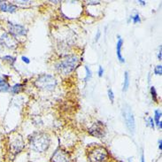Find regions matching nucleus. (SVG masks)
Returning a JSON list of instances; mask_svg holds the SVG:
<instances>
[{
	"instance_id": "nucleus-1",
	"label": "nucleus",
	"mask_w": 162,
	"mask_h": 162,
	"mask_svg": "<svg viewBox=\"0 0 162 162\" xmlns=\"http://www.w3.org/2000/svg\"><path fill=\"white\" fill-rule=\"evenodd\" d=\"M51 144V138L46 133L37 132L29 138L30 148L37 152H43L48 150Z\"/></svg>"
},
{
	"instance_id": "nucleus-2",
	"label": "nucleus",
	"mask_w": 162,
	"mask_h": 162,
	"mask_svg": "<svg viewBox=\"0 0 162 162\" xmlns=\"http://www.w3.org/2000/svg\"><path fill=\"white\" fill-rule=\"evenodd\" d=\"M79 63V59L75 55H68L65 59L60 60L57 65L56 69L62 75H68L73 72Z\"/></svg>"
},
{
	"instance_id": "nucleus-3",
	"label": "nucleus",
	"mask_w": 162,
	"mask_h": 162,
	"mask_svg": "<svg viewBox=\"0 0 162 162\" xmlns=\"http://www.w3.org/2000/svg\"><path fill=\"white\" fill-rule=\"evenodd\" d=\"M35 85L39 90L52 91L57 86V80L53 75L43 74L37 77V79L35 81Z\"/></svg>"
},
{
	"instance_id": "nucleus-4",
	"label": "nucleus",
	"mask_w": 162,
	"mask_h": 162,
	"mask_svg": "<svg viewBox=\"0 0 162 162\" xmlns=\"http://www.w3.org/2000/svg\"><path fill=\"white\" fill-rule=\"evenodd\" d=\"M108 158V151L103 146L96 145L88 151V160L90 162H105Z\"/></svg>"
},
{
	"instance_id": "nucleus-5",
	"label": "nucleus",
	"mask_w": 162,
	"mask_h": 162,
	"mask_svg": "<svg viewBox=\"0 0 162 162\" xmlns=\"http://www.w3.org/2000/svg\"><path fill=\"white\" fill-rule=\"evenodd\" d=\"M123 118L126 123L127 128L129 129V130L132 133H134L135 129V118L133 116L132 111L129 106H125L123 107Z\"/></svg>"
},
{
	"instance_id": "nucleus-6",
	"label": "nucleus",
	"mask_w": 162,
	"mask_h": 162,
	"mask_svg": "<svg viewBox=\"0 0 162 162\" xmlns=\"http://www.w3.org/2000/svg\"><path fill=\"white\" fill-rule=\"evenodd\" d=\"M89 134L97 138H102L106 135V129L103 122H97L89 129Z\"/></svg>"
},
{
	"instance_id": "nucleus-7",
	"label": "nucleus",
	"mask_w": 162,
	"mask_h": 162,
	"mask_svg": "<svg viewBox=\"0 0 162 162\" xmlns=\"http://www.w3.org/2000/svg\"><path fill=\"white\" fill-rule=\"evenodd\" d=\"M0 41L4 46V48H8V49H14L18 46V41L17 39L13 37L12 35L8 33H4L1 37Z\"/></svg>"
},
{
	"instance_id": "nucleus-8",
	"label": "nucleus",
	"mask_w": 162,
	"mask_h": 162,
	"mask_svg": "<svg viewBox=\"0 0 162 162\" xmlns=\"http://www.w3.org/2000/svg\"><path fill=\"white\" fill-rule=\"evenodd\" d=\"M11 149L13 151V152L19 153L20 151H21V150L24 147V142H23V138L22 136L19 134H15L12 136L11 138Z\"/></svg>"
},
{
	"instance_id": "nucleus-9",
	"label": "nucleus",
	"mask_w": 162,
	"mask_h": 162,
	"mask_svg": "<svg viewBox=\"0 0 162 162\" xmlns=\"http://www.w3.org/2000/svg\"><path fill=\"white\" fill-rule=\"evenodd\" d=\"M51 160L52 162H71V157L68 151L62 149H58L52 154Z\"/></svg>"
},
{
	"instance_id": "nucleus-10",
	"label": "nucleus",
	"mask_w": 162,
	"mask_h": 162,
	"mask_svg": "<svg viewBox=\"0 0 162 162\" xmlns=\"http://www.w3.org/2000/svg\"><path fill=\"white\" fill-rule=\"evenodd\" d=\"M8 29H9V34L12 35L13 37H21V36H25L27 34V28L20 25V24H15L9 22L8 23Z\"/></svg>"
},
{
	"instance_id": "nucleus-11",
	"label": "nucleus",
	"mask_w": 162,
	"mask_h": 162,
	"mask_svg": "<svg viewBox=\"0 0 162 162\" xmlns=\"http://www.w3.org/2000/svg\"><path fill=\"white\" fill-rule=\"evenodd\" d=\"M17 10V6L13 4H7L6 2L0 1V11L5 13H14Z\"/></svg>"
},
{
	"instance_id": "nucleus-12",
	"label": "nucleus",
	"mask_w": 162,
	"mask_h": 162,
	"mask_svg": "<svg viewBox=\"0 0 162 162\" xmlns=\"http://www.w3.org/2000/svg\"><path fill=\"white\" fill-rule=\"evenodd\" d=\"M122 44H123V40H122V37L119 36V37H118V42H117V44H116V53H117L118 59H119L122 63H123V62H125V59H124V58L122 57Z\"/></svg>"
},
{
	"instance_id": "nucleus-13",
	"label": "nucleus",
	"mask_w": 162,
	"mask_h": 162,
	"mask_svg": "<svg viewBox=\"0 0 162 162\" xmlns=\"http://www.w3.org/2000/svg\"><path fill=\"white\" fill-rule=\"evenodd\" d=\"M10 90V85L0 77V92H7Z\"/></svg>"
},
{
	"instance_id": "nucleus-14",
	"label": "nucleus",
	"mask_w": 162,
	"mask_h": 162,
	"mask_svg": "<svg viewBox=\"0 0 162 162\" xmlns=\"http://www.w3.org/2000/svg\"><path fill=\"white\" fill-rule=\"evenodd\" d=\"M129 86V75L128 72H125L124 75V82H123V91H126Z\"/></svg>"
},
{
	"instance_id": "nucleus-15",
	"label": "nucleus",
	"mask_w": 162,
	"mask_h": 162,
	"mask_svg": "<svg viewBox=\"0 0 162 162\" xmlns=\"http://www.w3.org/2000/svg\"><path fill=\"white\" fill-rule=\"evenodd\" d=\"M154 114H155L156 125H157L160 129H161V122H160V117H161V111H160V110H156L155 113H154Z\"/></svg>"
},
{
	"instance_id": "nucleus-16",
	"label": "nucleus",
	"mask_w": 162,
	"mask_h": 162,
	"mask_svg": "<svg viewBox=\"0 0 162 162\" xmlns=\"http://www.w3.org/2000/svg\"><path fill=\"white\" fill-rule=\"evenodd\" d=\"M23 87H24V85H23V84H20V83L15 84L14 86L12 87V92L14 93V94H18V93H20V92L22 91Z\"/></svg>"
},
{
	"instance_id": "nucleus-17",
	"label": "nucleus",
	"mask_w": 162,
	"mask_h": 162,
	"mask_svg": "<svg viewBox=\"0 0 162 162\" xmlns=\"http://www.w3.org/2000/svg\"><path fill=\"white\" fill-rule=\"evenodd\" d=\"M151 94L152 99H153L155 102H157V101H158V99H157V92H156V90H155V88H154L153 86L151 87Z\"/></svg>"
},
{
	"instance_id": "nucleus-18",
	"label": "nucleus",
	"mask_w": 162,
	"mask_h": 162,
	"mask_svg": "<svg viewBox=\"0 0 162 162\" xmlns=\"http://www.w3.org/2000/svg\"><path fill=\"white\" fill-rule=\"evenodd\" d=\"M3 60H5V61H8L10 64H14V62H15V60H16V59L14 58V57H11V56H5L4 58H3Z\"/></svg>"
},
{
	"instance_id": "nucleus-19",
	"label": "nucleus",
	"mask_w": 162,
	"mask_h": 162,
	"mask_svg": "<svg viewBox=\"0 0 162 162\" xmlns=\"http://www.w3.org/2000/svg\"><path fill=\"white\" fill-rule=\"evenodd\" d=\"M85 70H86V77H85V81H88L89 80H91L92 75H91V69L88 68V67H85Z\"/></svg>"
},
{
	"instance_id": "nucleus-20",
	"label": "nucleus",
	"mask_w": 162,
	"mask_h": 162,
	"mask_svg": "<svg viewBox=\"0 0 162 162\" xmlns=\"http://www.w3.org/2000/svg\"><path fill=\"white\" fill-rule=\"evenodd\" d=\"M154 73H155V75H161V74H162V66L161 65H158V66H156V68H155V69H154Z\"/></svg>"
},
{
	"instance_id": "nucleus-21",
	"label": "nucleus",
	"mask_w": 162,
	"mask_h": 162,
	"mask_svg": "<svg viewBox=\"0 0 162 162\" xmlns=\"http://www.w3.org/2000/svg\"><path fill=\"white\" fill-rule=\"evenodd\" d=\"M108 97H109L110 101L112 103H113V101H114V95H113V91L111 89L108 90Z\"/></svg>"
},
{
	"instance_id": "nucleus-22",
	"label": "nucleus",
	"mask_w": 162,
	"mask_h": 162,
	"mask_svg": "<svg viewBox=\"0 0 162 162\" xmlns=\"http://www.w3.org/2000/svg\"><path fill=\"white\" fill-rule=\"evenodd\" d=\"M132 20H133V22H134V23H137V22H140V21H141L140 16H139V14H136L135 16H133V17H132Z\"/></svg>"
},
{
	"instance_id": "nucleus-23",
	"label": "nucleus",
	"mask_w": 162,
	"mask_h": 162,
	"mask_svg": "<svg viewBox=\"0 0 162 162\" xmlns=\"http://www.w3.org/2000/svg\"><path fill=\"white\" fill-rule=\"evenodd\" d=\"M147 121H148L149 126H150L151 129H154V122H153V119H152L151 117H149L148 119H147Z\"/></svg>"
},
{
	"instance_id": "nucleus-24",
	"label": "nucleus",
	"mask_w": 162,
	"mask_h": 162,
	"mask_svg": "<svg viewBox=\"0 0 162 162\" xmlns=\"http://www.w3.org/2000/svg\"><path fill=\"white\" fill-rule=\"evenodd\" d=\"M21 59H22V61H23V62H25L26 64H29V62H30V60L28 59V58H27V57H24V56H22V57H21Z\"/></svg>"
},
{
	"instance_id": "nucleus-25",
	"label": "nucleus",
	"mask_w": 162,
	"mask_h": 162,
	"mask_svg": "<svg viewBox=\"0 0 162 162\" xmlns=\"http://www.w3.org/2000/svg\"><path fill=\"white\" fill-rule=\"evenodd\" d=\"M103 74H104V69H103L102 67H99V68H98V75L101 77L103 75Z\"/></svg>"
},
{
	"instance_id": "nucleus-26",
	"label": "nucleus",
	"mask_w": 162,
	"mask_h": 162,
	"mask_svg": "<svg viewBox=\"0 0 162 162\" xmlns=\"http://www.w3.org/2000/svg\"><path fill=\"white\" fill-rule=\"evenodd\" d=\"M16 3L19 5H26V4H29L30 1H16Z\"/></svg>"
},
{
	"instance_id": "nucleus-27",
	"label": "nucleus",
	"mask_w": 162,
	"mask_h": 162,
	"mask_svg": "<svg viewBox=\"0 0 162 162\" xmlns=\"http://www.w3.org/2000/svg\"><path fill=\"white\" fill-rule=\"evenodd\" d=\"M100 2H98V1H90V2H88V4L89 5H98Z\"/></svg>"
},
{
	"instance_id": "nucleus-28",
	"label": "nucleus",
	"mask_w": 162,
	"mask_h": 162,
	"mask_svg": "<svg viewBox=\"0 0 162 162\" xmlns=\"http://www.w3.org/2000/svg\"><path fill=\"white\" fill-rule=\"evenodd\" d=\"M158 59H159V60H161V47L160 48V52L158 54Z\"/></svg>"
},
{
	"instance_id": "nucleus-29",
	"label": "nucleus",
	"mask_w": 162,
	"mask_h": 162,
	"mask_svg": "<svg viewBox=\"0 0 162 162\" xmlns=\"http://www.w3.org/2000/svg\"><path fill=\"white\" fill-rule=\"evenodd\" d=\"M99 37H100V31H97V34L96 36V41H97L99 39Z\"/></svg>"
},
{
	"instance_id": "nucleus-30",
	"label": "nucleus",
	"mask_w": 162,
	"mask_h": 162,
	"mask_svg": "<svg viewBox=\"0 0 162 162\" xmlns=\"http://www.w3.org/2000/svg\"><path fill=\"white\" fill-rule=\"evenodd\" d=\"M4 49H5V48H4V46H3V44H2V43H1V41H0V52H2Z\"/></svg>"
},
{
	"instance_id": "nucleus-31",
	"label": "nucleus",
	"mask_w": 162,
	"mask_h": 162,
	"mask_svg": "<svg viewBox=\"0 0 162 162\" xmlns=\"http://www.w3.org/2000/svg\"><path fill=\"white\" fill-rule=\"evenodd\" d=\"M161 143H162V141H161V139H160V140L159 141V148H160V151H161V149H162Z\"/></svg>"
},
{
	"instance_id": "nucleus-32",
	"label": "nucleus",
	"mask_w": 162,
	"mask_h": 162,
	"mask_svg": "<svg viewBox=\"0 0 162 162\" xmlns=\"http://www.w3.org/2000/svg\"><path fill=\"white\" fill-rule=\"evenodd\" d=\"M141 162H145V157H144V154H142V157H141Z\"/></svg>"
},
{
	"instance_id": "nucleus-33",
	"label": "nucleus",
	"mask_w": 162,
	"mask_h": 162,
	"mask_svg": "<svg viewBox=\"0 0 162 162\" xmlns=\"http://www.w3.org/2000/svg\"><path fill=\"white\" fill-rule=\"evenodd\" d=\"M139 3H140L142 5H145V1H139Z\"/></svg>"
},
{
	"instance_id": "nucleus-34",
	"label": "nucleus",
	"mask_w": 162,
	"mask_h": 162,
	"mask_svg": "<svg viewBox=\"0 0 162 162\" xmlns=\"http://www.w3.org/2000/svg\"><path fill=\"white\" fill-rule=\"evenodd\" d=\"M129 162H131V160H129Z\"/></svg>"
},
{
	"instance_id": "nucleus-35",
	"label": "nucleus",
	"mask_w": 162,
	"mask_h": 162,
	"mask_svg": "<svg viewBox=\"0 0 162 162\" xmlns=\"http://www.w3.org/2000/svg\"><path fill=\"white\" fill-rule=\"evenodd\" d=\"M0 68H1V66H0Z\"/></svg>"
}]
</instances>
